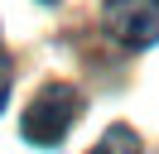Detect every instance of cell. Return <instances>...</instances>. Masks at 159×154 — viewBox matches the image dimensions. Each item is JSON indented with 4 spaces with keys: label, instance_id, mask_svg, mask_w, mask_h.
Returning <instances> with one entry per match:
<instances>
[{
    "label": "cell",
    "instance_id": "7a4b0ae2",
    "mask_svg": "<svg viewBox=\"0 0 159 154\" xmlns=\"http://www.w3.org/2000/svg\"><path fill=\"white\" fill-rule=\"evenodd\" d=\"M101 24L116 43L149 48V43H159V0H106Z\"/></svg>",
    "mask_w": 159,
    "mask_h": 154
},
{
    "label": "cell",
    "instance_id": "5b68a950",
    "mask_svg": "<svg viewBox=\"0 0 159 154\" xmlns=\"http://www.w3.org/2000/svg\"><path fill=\"white\" fill-rule=\"evenodd\" d=\"M43 5H58V0H43Z\"/></svg>",
    "mask_w": 159,
    "mask_h": 154
},
{
    "label": "cell",
    "instance_id": "3957f363",
    "mask_svg": "<svg viewBox=\"0 0 159 154\" xmlns=\"http://www.w3.org/2000/svg\"><path fill=\"white\" fill-rule=\"evenodd\" d=\"M92 154H140V135L130 130V125H111V130L92 144Z\"/></svg>",
    "mask_w": 159,
    "mask_h": 154
},
{
    "label": "cell",
    "instance_id": "277c9868",
    "mask_svg": "<svg viewBox=\"0 0 159 154\" xmlns=\"http://www.w3.org/2000/svg\"><path fill=\"white\" fill-rule=\"evenodd\" d=\"M5 101H10V82H5V72H0V111H5Z\"/></svg>",
    "mask_w": 159,
    "mask_h": 154
},
{
    "label": "cell",
    "instance_id": "6da1fadb",
    "mask_svg": "<svg viewBox=\"0 0 159 154\" xmlns=\"http://www.w3.org/2000/svg\"><path fill=\"white\" fill-rule=\"evenodd\" d=\"M82 116V92L77 87H68V82H48L39 96H34L29 106H24V116H20V135L29 144H58L63 135L72 130V120Z\"/></svg>",
    "mask_w": 159,
    "mask_h": 154
}]
</instances>
